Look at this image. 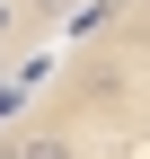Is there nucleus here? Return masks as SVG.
<instances>
[{"label": "nucleus", "instance_id": "nucleus-1", "mask_svg": "<svg viewBox=\"0 0 150 159\" xmlns=\"http://www.w3.org/2000/svg\"><path fill=\"white\" fill-rule=\"evenodd\" d=\"M0 159H80V133H27V142H0Z\"/></svg>", "mask_w": 150, "mask_h": 159}, {"label": "nucleus", "instance_id": "nucleus-2", "mask_svg": "<svg viewBox=\"0 0 150 159\" xmlns=\"http://www.w3.org/2000/svg\"><path fill=\"white\" fill-rule=\"evenodd\" d=\"M115 18H124V0H80V9H71V27L97 35V27H115Z\"/></svg>", "mask_w": 150, "mask_h": 159}, {"label": "nucleus", "instance_id": "nucleus-3", "mask_svg": "<svg viewBox=\"0 0 150 159\" xmlns=\"http://www.w3.org/2000/svg\"><path fill=\"white\" fill-rule=\"evenodd\" d=\"M9 18H18V9H9V0H0V27H9Z\"/></svg>", "mask_w": 150, "mask_h": 159}, {"label": "nucleus", "instance_id": "nucleus-4", "mask_svg": "<svg viewBox=\"0 0 150 159\" xmlns=\"http://www.w3.org/2000/svg\"><path fill=\"white\" fill-rule=\"evenodd\" d=\"M141 9H150V0H141Z\"/></svg>", "mask_w": 150, "mask_h": 159}]
</instances>
